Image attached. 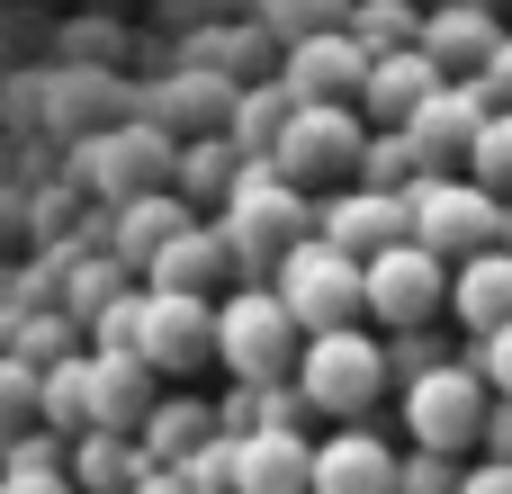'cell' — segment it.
<instances>
[{"mask_svg": "<svg viewBox=\"0 0 512 494\" xmlns=\"http://www.w3.org/2000/svg\"><path fill=\"white\" fill-rule=\"evenodd\" d=\"M63 180L90 189L99 207H126V198H144V189H180V135L153 126V117H126V126H108V135L63 144Z\"/></svg>", "mask_w": 512, "mask_h": 494, "instance_id": "1", "label": "cell"}, {"mask_svg": "<svg viewBox=\"0 0 512 494\" xmlns=\"http://www.w3.org/2000/svg\"><path fill=\"white\" fill-rule=\"evenodd\" d=\"M369 135H378V126H369L360 99H297V117H288V135H279L270 162H279L306 198H315V189L333 198V189H351V180L369 171Z\"/></svg>", "mask_w": 512, "mask_h": 494, "instance_id": "2", "label": "cell"}, {"mask_svg": "<svg viewBox=\"0 0 512 494\" xmlns=\"http://www.w3.org/2000/svg\"><path fill=\"white\" fill-rule=\"evenodd\" d=\"M216 225L234 234V252H243V279H270L306 234H315V207H306V189L279 171V162H252L243 171V189L216 207Z\"/></svg>", "mask_w": 512, "mask_h": 494, "instance_id": "3", "label": "cell"}, {"mask_svg": "<svg viewBox=\"0 0 512 494\" xmlns=\"http://www.w3.org/2000/svg\"><path fill=\"white\" fill-rule=\"evenodd\" d=\"M387 378H396V351H387V333H369V324L315 333V342H306V369H297V387L315 396L324 423H369V405L387 396Z\"/></svg>", "mask_w": 512, "mask_h": 494, "instance_id": "4", "label": "cell"}, {"mask_svg": "<svg viewBox=\"0 0 512 494\" xmlns=\"http://www.w3.org/2000/svg\"><path fill=\"white\" fill-rule=\"evenodd\" d=\"M512 234V198H495L477 171H423L414 180V243H432L441 261H477Z\"/></svg>", "mask_w": 512, "mask_h": 494, "instance_id": "5", "label": "cell"}, {"mask_svg": "<svg viewBox=\"0 0 512 494\" xmlns=\"http://www.w3.org/2000/svg\"><path fill=\"white\" fill-rule=\"evenodd\" d=\"M270 288L297 306V324H306V333L369 324V261H360V252H342L333 234H306V243L270 270Z\"/></svg>", "mask_w": 512, "mask_h": 494, "instance_id": "6", "label": "cell"}, {"mask_svg": "<svg viewBox=\"0 0 512 494\" xmlns=\"http://www.w3.org/2000/svg\"><path fill=\"white\" fill-rule=\"evenodd\" d=\"M306 342H315V333L297 324V306H288L270 279H243V288L225 297V360H216V369H225V378H252V387H261V378H297V369H306Z\"/></svg>", "mask_w": 512, "mask_h": 494, "instance_id": "7", "label": "cell"}, {"mask_svg": "<svg viewBox=\"0 0 512 494\" xmlns=\"http://www.w3.org/2000/svg\"><path fill=\"white\" fill-rule=\"evenodd\" d=\"M486 414H495V387L477 360H441L423 378H405V441L414 450H486Z\"/></svg>", "mask_w": 512, "mask_h": 494, "instance_id": "8", "label": "cell"}, {"mask_svg": "<svg viewBox=\"0 0 512 494\" xmlns=\"http://www.w3.org/2000/svg\"><path fill=\"white\" fill-rule=\"evenodd\" d=\"M144 117V81L126 63H45V144H81Z\"/></svg>", "mask_w": 512, "mask_h": 494, "instance_id": "9", "label": "cell"}, {"mask_svg": "<svg viewBox=\"0 0 512 494\" xmlns=\"http://www.w3.org/2000/svg\"><path fill=\"white\" fill-rule=\"evenodd\" d=\"M459 297V261H441L432 243H396L369 261V324L378 333H432Z\"/></svg>", "mask_w": 512, "mask_h": 494, "instance_id": "10", "label": "cell"}, {"mask_svg": "<svg viewBox=\"0 0 512 494\" xmlns=\"http://www.w3.org/2000/svg\"><path fill=\"white\" fill-rule=\"evenodd\" d=\"M153 288V279H144ZM144 360L162 378H189L207 360H225V297H180V288H153L144 306Z\"/></svg>", "mask_w": 512, "mask_h": 494, "instance_id": "11", "label": "cell"}, {"mask_svg": "<svg viewBox=\"0 0 512 494\" xmlns=\"http://www.w3.org/2000/svg\"><path fill=\"white\" fill-rule=\"evenodd\" d=\"M243 90H252V81H225V72L171 63L162 81H144V117H153V126H171L180 144H198V135H225V126H234Z\"/></svg>", "mask_w": 512, "mask_h": 494, "instance_id": "12", "label": "cell"}, {"mask_svg": "<svg viewBox=\"0 0 512 494\" xmlns=\"http://www.w3.org/2000/svg\"><path fill=\"white\" fill-rule=\"evenodd\" d=\"M315 234H333L342 252L378 261V252L414 243V189H369V180H351V189H333V198L315 207Z\"/></svg>", "mask_w": 512, "mask_h": 494, "instance_id": "13", "label": "cell"}, {"mask_svg": "<svg viewBox=\"0 0 512 494\" xmlns=\"http://www.w3.org/2000/svg\"><path fill=\"white\" fill-rule=\"evenodd\" d=\"M144 279H153V288H180V297H234L243 252H234V234H225V225L189 216V225L153 252V270H144Z\"/></svg>", "mask_w": 512, "mask_h": 494, "instance_id": "14", "label": "cell"}, {"mask_svg": "<svg viewBox=\"0 0 512 494\" xmlns=\"http://www.w3.org/2000/svg\"><path fill=\"white\" fill-rule=\"evenodd\" d=\"M315 494H405V450L369 423H333L315 441Z\"/></svg>", "mask_w": 512, "mask_h": 494, "instance_id": "15", "label": "cell"}, {"mask_svg": "<svg viewBox=\"0 0 512 494\" xmlns=\"http://www.w3.org/2000/svg\"><path fill=\"white\" fill-rule=\"evenodd\" d=\"M504 0H432V27H423V54L450 72V81H477L504 45Z\"/></svg>", "mask_w": 512, "mask_h": 494, "instance_id": "16", "label": "cell"}, {"mask_svg": "<svg viewBox=\"0 0 512 494\" xmlns=\"http://www.w3.org/2000/svg\"><path fill=\"white\" fill-rule=\"evenodd\" d=\"M162 405V369L144 351H90V423L108 432H144Z\"/></svg>", "mask_w": 512, "mask_h": 494, "instance_id": "17", "label": "cell"}, {"mask_svg": "<svg viewBox=\"0 0 512 494\" xmlns=\"http://www.w3.org/2000/svg\"><path fill=\"white\" fill-rule=\"evenodd\" d=\"M369 45L351 36V27H333V36H306V45H288V63H279V81L297 90V99H360V81H369Z\"/></svg>", "mask_w": 512, "mask_h": 494, "instance_id": "18", "label": "cell"}, {"mask_svg": "<svg viewBox=\"0 0 512 494\" xmlns=\"http://www.w3.org/2000/svg\"><path fill=\"white\" fill-rule=\"evenodd\" d=\"M450 72L423 54V45H405V54H378L369 63V81H360V108H369V126H414L423 108H432V90H441Z\"/></svg>", "mask_w": 512, "mask_h": 494, "instance_id": "19", "label": "cell"}, {"mask_svg": "<svg viewBox=\"0 0 512 494\" xmlns=\"http://www.w3.org/2000/svg\"><path fill=\"white\" fill-rule=\"evenodd\" d=\"M486 117H495V99H486L477 81H441V90H432V108L414 117V135H423L432 171H468V153H477Z\"/></svg>", "mask_w": 512, "mask_h": 494, "instance_id": "20", "label": "cell"}, {"mask_svg": "<svg viewBox=\"0 0 512 494\" xmlns=\"http://www.w3.org/2000/svg\"><path fill=\"white\" fill-rule=\"evenodd\" d=\"M180 225H189V198H180V189H144V198L108 207L99 243H108V252H117V261H126L135 279H144V270H153V252H162V243H171Z\"/></svg>", "mask_w": 512, "mask_h": 494, "instance_id": "21", "label": "cell"}, {"mask_svg": "<svg viewBox=\"0 0 512 494\" xmlns=\"http://www.w3.org/2000/svg\"><path fill=\"white\" fill-rule=\"evenodd\" d=\"M234 494H315V441L306 432H243L234 441Z\"/></svg>", "mask_w": 512, "mask_h": 494, "instance_id": "22", "label": "cell"}, {"mask_svg": "<svg viewBox=\"0 0 512 494\" xmlns=\"http://www.w3.org/2000/svg\"><path fill=\"white\" fill-rule=\"evenodd\" d=\"M144 468H162V459L144 450V432H108V423H90V432L72 441V486H81V494H135V486H144Z\"/></svg>", "mask_w": 512, "mask_h": 494, "instance_id": "23", "label": "cell"}, {"mask_svg": "<svg viewBox=\"0 0 512 494\" xmlns=\"http://www.w3.org/2000/svg\"><path fill=\"white\" fill-rule=\"evenodd\" d=\"M450 315H459V324H468L477 342L512 324V243L477 252V261H459V297H450Z\"/></svg>", "mask_w": 512, "mask_h": 494, "instance_id": "24", "label": "cell"}, {"mask_svg": "<svg viewBox=\"0 0 512 494\" xmlns=\"http://www.w3.org/2000/svg\"><path fill=\"white\" fill-rule=\"evenodd\" d=\"M216 432H225V414H216L207 396H162V405H153V423H144V450H153L162 468H180V459H198Z\"/></svg>", "mask_w": 512, "mask_h": 494, "instance_id": "25", "label": "cell"}, {"mask_svg": "<svg viewBox=\"0 0 512 494\" xmlns=\"http://www.w3.org/2000/svg\"><path fill=\"white\" fill-rule=\"evenodd\" d=\"M243 171H252V153H243L234 135H198V144H180V198L225 207V198L243 189Z\"/></svg>", "mask_w": 512, "mask_h": 494, "instance_id": "26", "label": "cell"}, {"mask_svg": "<svg viewBox=\"0 0 512 494\" xmlns=\"http://www.w3.org/2000/svg\"><path fill=\"white\" fill-rule=\"evenodd\" d=\"M54 63H126L135 72V36L108 9H72V18H54Z\"/></svg>", "mask_w": 512, "mask_h": 494, "instance_id": "27", "label": "cell"}, {"mask_svg": "<svg viewBox=\"0 0 512 494\" xmlns=\"http://www.w3.org/2000/svg\"><path fill=\"white\" fill-rule=\"evenodd\" d=\"M288 117H297V90H288V81H252L225 135H234L252 162H270V153H279V135H288Z\"/></svg>", "mask_w": 512, "mask_h": 494, "instance_id": "28", "label": "cell"}, {"mask_svg": "<svg viewBox=\"0 0 512 494\" xmlns=\"http://www.w3.org/2000/svg\"><path fill=\"white\" fill-rule=\"evenodd\" d=\"M36 423H54V432H90V342L81 351H63V360H45V414Z\"/></svg>", "mask_w": 512, "mask_h": 494, "instance_id": "29", "label": "cell"}, {"mask_svg": "<svg viewBox=\"0 0 512 494\" xmlns=\"http://www.w3.org/2000/svg\"><path fill=\"white\" fill-rule=\"evenodd\" d=\"M423 27H432V0H360V9H351V36H360L369 54L423 45Z\"/></svg>", "mask_w": 512, "mask_h": 494, "instance_id": "30", "label": "cell"}, {"mask_svg": "<svg viewBox=\"0 0 512 494\" xmlns=\"http://www.w3.org/2000/svg\"><path fill=\"white\" fill-rule=\"evenodd\" d=\"M351 9L360 0H252V18L279 36V45H306V36H333V27H351Z\"/></svg>", "mask_w": 512, "mask_h": 494, "instance_id": "31", "label": "cell"}, {"mask_svg": "<svg viewBox=\"0 0 512 494\" xmlns=\"http://www.w3.org/2000/svg\"><path fill=\"white\" fill-rule=\"evenodd\" d=\"M144 306H153V288L135 279V288H126L99 324H90V351H144Z\"/></svg>", "mask_w": 512, "mask_h": 494, "instance_id": "32", "label": "cell"}, {"mask_svg": "<svg viewBox=\"0 0 512 494\" xmlns=\"http://www.w3.org/2000/svg\"><path fill=\"white\" fill-rule=\"evenodd\" d=\"M468 171H477V180H486L495 198H512V108H495V117H486V135H477Z\"/></svg>", "mask_w": 512, "mask_h": 494, "instance_id": "33", "label": "cell"}, {"mask_svg": "<svg viewBox=\"0 0 512 494\" xmlns=\"http://www.w3.org/2000/svg\"><path fill=\"white\" fill-rule=\"evenodd\" d=\"M459 486H468L459 450H405V494H459Z\"/></svg>", "mask_w": 512, "mask_h": 494, "instance_id": "34", "label": "cell"}, {"mask_svg": "<svg viewBox=\"0 0 512 494\" xmlns=\"http://www.w3.org/2000/svg\"><path fill=\"white\" fill-rule=\"evenodd\" d=\"M252 0H153V27L162 36H198V27H216V18H243Z\"/></svg>", "mask_w": 512, "mask_h": 494, "instance_id": "35", "label": "cell"}, {"mask_svg": "<svg viewBox=\"0 0 512 494\" xmlns=\"http://www.w3.org/2000/svg\"><path fill=\"white\" fill-rule=\"evenodd\" d=\"M180 477H189V494H234V432H216L198 459H180Z\"/></svg>", "mask_w": 512, "mask_h": 494, "instance_id": "36", "label": "cell"}, {"mask_svg": "<svg viewBox=\"0 0 512 494\" xmlns=\"http://www.w3.org/2000/svg\"><path fill=\"white\" fill-rule=\"evenodd\" d=\"M387 351H396V378H423V369H441L450 351H441V333H387Z\"/></svg>", "mask_w": 512, "mask_h": 494, "instance_id": "37", "label": "cell"}, {"mask_svg": "<svg viewBox=\"0 0 512 494\" xmlns=\"http://www.w3.org/2000/svg\"><path fill=\"white\" fill-rule=\"evenodd\" d=\"M468 360L486 369V387H495V396H512V324H504V333H486V342H477Z\"/></svg>", "mask_w": 512, "mask_h": 494, "instance_id": "38", "label": "cell"}, {"mask_svg": "<svg viewBox=\"0 0 512 494\" xmlns=\"http://www.w3.org/2000/svg\"><path fill=\"white\" fill-rule=\"evenodd\" d=\"M0 494H81L72 468H0Z\"/></svg>", "mask_w": 512, "mask_h": 494, "instance_id": "39", "label": "cell"}, {"mask_svg": "<svg viewBox=\"0 0 512 494\" xmlns=\"http://www.w3.org/2000/svg\"><path fill=\"white\" fill-rule=\"evenodd\" d=\"M477 90H486L495 108H512V36H504V45H495V63L477 72Z\"/></svg>", "mask_w": 512, "mask_h": 494, "instance_id": "40", "label": "cell"}, {"mask_svg": "<svg viewBox=\"0 0 512 494\" xmlns=\"http://www.w3.org/2000/svg\"><path fill=\"white\" fill-rule=\"evenodd\" d=\"M459 494H512V459H468V486Z\"/></svg>", "mask_w": 512, "mask_h": 494, "instance_id": "41", "label": "cell"}, {"mask_svg": "<svg viewBox=\"0 0 512 494\" xmlns=\"http://www.w3.org/2000/svg\"><path fill=\"white\" fill-rule=\"evenodd\" d=\"M486 459H512V396H495V414H486Z\"/></svg>", "mask_w": 512, "mask_h": 494, "instance_id": "42", "label": "cell"}, {"mask_svg": "<svg viewBox=\"0 0 512 494\" xmlns=\"http://www.w3.org/2000/svg\"><path fill=\"white\" fill-rule=\"evenodd\" d=\"M504 243H512V234H504Z\"/></svg>", "mask_w": 512, "mask_h": 494, "instance_id": "43", "label": "cell"}]
</instances>
